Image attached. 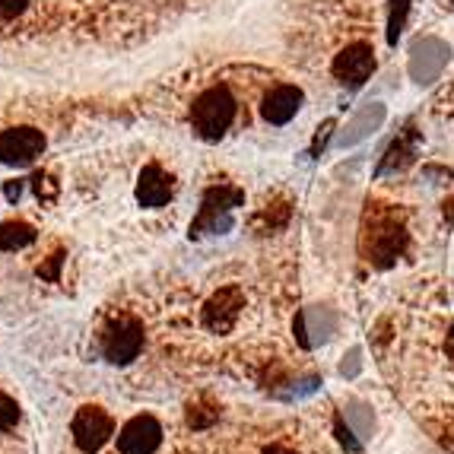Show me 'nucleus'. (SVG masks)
<instances>
[{"mask_svg":"<svg viewBox=\"0 0 454 454\" xmlns=\"http://www.w3.org/2000/svg\"><path fill=\"white\" fill-rule=\"evenodd\" d=\"M4 194H7L10 204H16V200L23 197V182H20V178H16V182H7L4 184Z\"/></svg>","mask_w":454,"mask_h":454,"instance_id":"obj_25","label":"nucleus"},{"mask_svg":"<svg viewBox=\"0 0 454 454\" xmlns=\"http://www.w3.org/2000/svg\"><path fill=\"white\" fill-rule=\"evenodd\" d=\"M451 4H454V0H451Z\"/></svg>","mask_w":454,"mask_h":454,"instance_id":"obj_27","label":"nucleus"},{"mask_svg":"<svg viewBox=\"0 0 454 454\" xmlns=\"http://www.w3.org/2000/svg\"><path fill=\"white\" fill-rule=\"evenodd\" d=\"M333 432H337V442H340V445L347 448V451H359V448H363V439H353L356 432L349 429V423L343 426V413L337 417V423H333Z\"/></svg>","mask_w":454,"mask_h":454,"instance_id":"obj_21","label":"nucleus"},{"mask_svg":"<svg viewBox=\"0 0 454 454\" xmlns=\"http://www.w3.org/2000/svg\"><path fill=\"white\" fill-rule=\"evenodd\" d=\"M134 194H137V204H140V207H150V210H156V207H166L168 200H172V194H175L172 175H168L162 166H156V162H150V166H144L140 178H137Z\"/></svg>","mask_w":454,"mask_h":454,"instance_id":"obj_13","label":"nucleus"},{"mask_svg":"<svg viewBox=\"0 0 454 454\" xmlns=\"http://www.w3.org/2000/svg\"><path fill=\"white\" fill-rule=\"evenodd\" d=\"M267 454H295V451L286 445H273V448H267Z\"/></svg>","mask_w":454,"mask_h":454,"instance_id":"obj_26","label":"nucleus"},{"mask_svg":"<svg viewBox=\"0 0 454 454\" xmlns=\"http://www.w3.org/2000/svg\"><path fill=\"white\" fill-rule=\"evenodd\" d=\"M242 305H245V295H242V289H239V286L220 289V293L207 302L204 325L210 327V331H216V333L232 331V325L239 321V315H242Z\"/></svg>","mask_w":454,"mask_h":454,"instance_id":"obj_12","label":"nucleus"},{"mask_svg":"<svg viewBox=\"0 0 454 454\" xmlns=\"http://www.w3.org/2000/svg\"><path fill=\"white\" fill-rule=\"evenodd\" d=\"M38 239L35 226L23 220H10L0 226V251H23Z\"/></svg>","mask_w":454,"mask_h":454,"instance_id":"obj_16","label":"nucleus"},{"mask_svg":"<svg viewBox=\"0 0 454 454\" xmlns=\"http://www.w3.org/2000/svg\"><path fill=\"white\" fill-rule=\"evenodd\" d=\"M162 445V426L150 413H137L118 432V454H153Z\"/></svg>","mask_w":454,"mask_h":454,"instance_id":"obj_7","label":"nucleus"},{"mask_svg":"<svg viewBox=\"0 0 454 454\" xmlns=\"http://www.w3.org/2000/svg\"><path fill=\"white\" fill-rule=\"evenodd\" d=\"M359 372H363V349L353 347L349 353H343V359H340V375H343V379H356Z\"/></svg>","mask_w":454,"mask_h":454,"instance_id":"obj_20","label":"nucleus"},{"mask_svg":"<svg viewBox=\"0 0 454 454\" xmlns=\"http://www.w3.org/2000/svg\"><path fill=\"white\" fill-rule=\"evenodd\" d=\"M32 191H35V197H38V204H42V200H51L54 194H58V188H54L51 184V178H48V175H42V172H35L32 175Z\"/></svg>","mask_w":454,"mask_h":454,"instance_id":"obj_22","label":"nucleus"},{"mask_svg":"<svg viewBox=\"0 0 454 454\" xmlns=\"http://www.w3.org/2000/svg\"><path fill=\"white\" fill-rule=\"evenodd\" d=\"M70 435H74L80 451L96 454L114 435V419L102 407H80L74 423H70Z\"/></svg>","mask_w":454,"mask_h":454,"instance_id":"obj_6","label":"nucleus"},{"mask_svg":"<svg viewBox=\"0 0 454 454\" xmlns=\"http://www.w3.org/2000/svg\"><path fill=\"white\" fill-rule=\"evenodd\" d=\"M235 114H239V102L229 92V86H210L191 106V128L204 140H220L232 128Z\"/></svg>","mask_w":454,"mask_h":454,"instance_id":"obj_1","label":"nucleus"},{"mask_svg":"<svg viewBox=\"0 0 454 454\" xmlns=\"http://www.w3.org/2000/svg\"><path fill=\"white\" fill-rule=\"evenodd\" d=\"M45 153V134L38 128H7L0 130V162L26 168Z\"/></svg>","mask_w":454,"mask_h":454,"instance_id":"obj_5","label":"nucleus"},{"mask_svg":"<svg viewBox=\"0 0 454 454\" xmlns=\"http://www.w3.org/2000/svg\"><path fill=\"white\" fill-rule=\"evenodd\" d=\"M403 248H407V232L401 223H381L365 239V254L375 267H391L403 254Z\"/></svg>","mask_w":454,"mask_h":454,"instance_id":"obj_10","label":"nucleus"},{"mask_svg":"<svg viewBox=\"0 0 454 454\" xmlns=\"http://www.w3.org/2000/svg\"><path fill=\"white\" fill-rule=\"evenodd\" d=\"M385 118H387V108L381 106V102H365V106L359 108V112L353 114L340 130H337L333 146H337V150H347V146L363 144L365 137H372L375 130H381Z\"/></svg>","mask_w":454,"mask_h":454,"instance_id":"obj_11","label":"nucleus"},{"mask_svg":"<svg viewBox=\"0 0 454 454\" xmlns=\"http://www.w3.org/2000/svg\"><path fill=\"white\" fill-rule=\"evenodd\" d=\"M32 0H0V20H16L29 10Z\"/></svg>","mask_w":454,"mask_h":454,"instance_id":"obj_23","label":"nucleus"},{"mask_svg":"<svg viewBox=\"0 0 454 454\" xmlns=\"http://www.w3.org/2000/svg\"><path fill=\"white\" fill-rule=\"evenodd\" d=\"M343 419L349 423V429L356 432L359 439H372V432H375V413H372L369 403L363 401H347L343 407Z\"/></svg>","mask_w":454,"mask_h":454,"instance_id":"obj_17","label":"nucleus"},{"mask_svg":"<svg viewBox=\"0 0 454 454\" xmlns=\"http://www.w3.org/2000/svg\"><path fill=\"white\" fill-rule=\"evenodd\" d=\"M144 349V325L128 315L114 318L112 325L102 331V356L112 365H128L140 356Z\"/></svg>","mask_w":454,"mask_h":454,"instance_id":"obj_3","label":"nucleus"},{"mask_svg":"<svg viewBox=\"0 0 454 454\" xmlns=\"http://www.w3.org/2000/svg\"><path fill=\"white\" fill-rule=\"evenodd\" d=\"M16 423H20V403L0 391V432H10Z\"/></svg>","mask_w":454,"mask_h":454,"instance_id":"obj_19","label":"nucleus"},{"mask_svg":"<svg viewBox=\"0 0 454 454\" xmlns=\"http://www.w3.org/2000/svg\"><path fill=\"white\" fill-rule=\"evenodd\" d=\"M245 200L242 191L226 188V184H213L200 200L197 220L191 223V239H200L207 232H229L232 226V210Z\"/></svg>","mask_w":454,"mask_h":454,"instance_id":"obj_2","label":"nucleus"},{"mask_svg":"<svg viewBox=\"0 0 454 454\" xmlns=\"http://www.w3.org/2000/svg\"><path fill=\"white\" fill-rule=\"evenodd\" d=\"M410 4L413 0H391V7H387V42L391 45H397V38H401L403 26H407Z\"/></svg>","mask_w":454,"mask_h":454,"instance_id":"obj_18","label":"nucleus"},{"mask_svg":"<svg viewBox=\"0 0 454 454\" xmlns=\"http://www.w3.org/2000/svg\"><path fill=\"white\" fill-rule=\"evenodd\" d=\"M340 327V318L331 305H309V309L295 318V337L305 349L321 347V343L333 340V333Z\"/></svg>","mask_w":454,"mask_h":454,"instance_id":"obj_8","label":"nucleus"},{"mask_svg":"<svg viewBox=\"0 0 454 454\" xmlns=\"http://www.w3.org/2000/svg\"><path fill=\"white\" fill-rule=\"evenodd\" d=\"M302 108V90L299 86H277L270 96L264 98V121L270 124H289Z\"/></svg>","mask_w":454,"mask_h":454,"instance_id":"obj_14","label":"nucleus"},{"mask_svg":"<svg viewBox=\"0 0 454 454\" xmlns=\"http://www.w3.org/2000/svg\"><path fill=\"white\" fill-rule=\"evenodd\" d=\"M375 70V51L372 45L365 42H356V45H347L340 54H337V61H333V76H337V83L347 86V90H359Z\"/></svg>","mask_w":454,"mask_h":454,"instance_id":"obj_9","label":"nucleus"},{"mask_svg":"<svg viewBox=\"0 0 454 454\" xmlns=\"http://www.w3.org/2000/svg\"><path fill=\"white\" fill-rule=\"evenodd\" d=\"M64 254H54L51 264L48 267H38V277H45V280H58V267H61Z\"/></svg>","mask_w":454,"mask_h":454,"instance_id":"obj_24","label":"nucleus"},{"mask_svg":"<svg viewBox=\"0 0 454 454\" xmlns=\"http://www.w3.org/2000/svg\"><path fill=\"white\" fill-rule=\"evenodd\" d=\"M451 61V48L448 42L435 35H426V38H417L413 45H410V80L417 86H432L435 80L442 76V70L448 67Z\"/></svg>","mask_w":454,"mask_h":454,"instance_id":"obj_4","label":"nucleus"},{"mask_svg":"<svg viewBox=\"0 0 454 454\" xmlns=\"http://www.w3.org/2000/svg\"><path fill=\"white\" fill-rule=\"evenodd\" d=\"M413 160H417V134H413V128H410L407 134L397 137V140L387 146L385 160H381V166H379V175L401 172V168H407Z\"/></svg>","mask_w":454,"mask_h":454,"instance_id":"obj_15","label":"nucleus"}]
</instances>
